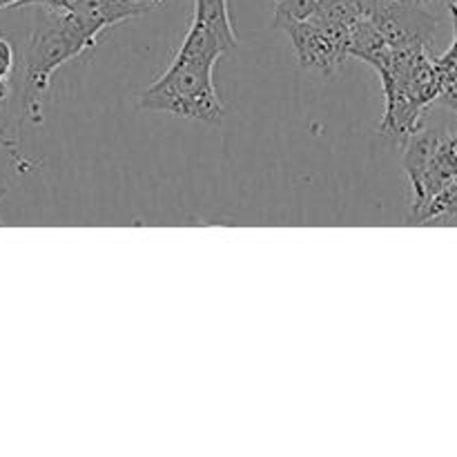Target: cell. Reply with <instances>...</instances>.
<instances>
[{
    "instance_id": "obj_1",
    "label": "cell",
    "mask_w": 457,
    "mask_h": 457,
    "mask_svg": "<svg viewBox=\"0 0 457 457\" xmlns=\"http://www.w3.org/2000/svg\"><path fill=\"white\" fill-rule=\"evenodd\" d=\"M351 56L369 62L382 79L386 101L382 132L409 141L422 129V119L431 103L442 96V79L431 56V45L422 40L388 45L378 27L360 16L351 31Z\"/></svg>"
},
{
    "instance_id": "obj_2",
    "label": "cell",
    "mask_w": 457,
    "mask_h": 457,
    "mask_svg": "<svg viewBox=\"0 0 457 457\" xmlns=\"http://www.w3.org/2000/svg\"><path fill=\"white\" fill-rule=\"evenodd\" d=\"M237 45L199 21L190 22L186 38L168 70L138 96L143 110L168 112L183 119L219 125L223 105L214 87V62Z\"/></svg>"
},
{
    "instance_id": "obj_3",
    "label": "cell",
    "mask_w": 457,
    "mask_h": 457,
    "mask_svg": "<svg viewBox=\"0 0 457 457\" xmlns=\"http://www.w3.org/2000/svg\"><path fill=\"white\" fill-rule=\"evenodd\" d=\"M34 31L25 54V94L22 105L34 123L43 119V98L58 67L92 49L103 34L92 21L70 9L38 4Z\"/></svg>"
},
{
    "instance_id": "obj_4",
    "label": "cell",
    "mask_w": 457,
    "mask_h": 457,
    "mask_svg": "<svg viewBox=\"0 0 457 457\" xmlns=\"http://www.w3.org/2000/svg\"><path fill=\"white\" fill-rule=\"evenodd\" d=\"M404 170L413 190L406 221L415 226L420 214L457 179V132L418 129L406 141Z\"/></svg>"
},
{
    "instance_id": "obj_5",
    "label": "cell",
    "mask_w": 457,
    "mask_h": 457,
    "mask_svg": "<svg viewBox=\"0 0 457 457\" xmlns=\"http://www.w3.org/2000/svg\"><path fill=\"white\" fill-rule=\"evenodd\" d=\"M277 27L290 36L295 54L303 67L330 74L351 56L353 27L348 25L308 18V21L277 22Z\"/></svg>"
},
{
    "instance_id": "obj_6",
    "label": "cell",
    "mask_w": 457,
    "mask_h": 457,
    "mask_svg": "<svg viewBox=\"0 0 457 457\" xmlns=\"http://www.w3.org/2000/svg\"><path fill=\"white\" fill-rule=\"evenodd\" d=\"M337 0H275V22L308 21Z\"/></svg>"
},
{
    "instance_id": "obj_7",
    "label": "cell",
    "mask_w": 457,
    "mask_h": 457,
    "mask_svg": "<svg viewBox=\"0 0 457 457\" xmlns=\"http://www.w3.org/2000/svg\"><path fill=\"white\" fill-rule=\"evenodd\" d=\"M451 18H453V45L449 47V52L442 54L440 58H436L437 71H440L442 79V92L449 85L457 83V12H449Z\"/></svg>"
},
{
    "instance_id": "obj_8",
    "label": "cell",
    "mask_w": 457,
    "mask_h": 457,
    "mask_svg": "<svg viewBox=\"0 0 457 457\" xmlns=\"http://www.w3.org/2000/svg\"><path fill=\"white\" fill-rule=\"evenodd\" d=\"M440 4L446 12H457V0H440Z\"/></svg>"
},
{
    "instance_id": "obj_9",
    "label": "cell",
    "mask_w": 457,
    "mask_h": 457,
    "mask_svg": "<svg viewBox=\"0 0 457 457\" xmlns=\"http://www.w3.org/2000/svg\"><path fill=\"white\" fill-rule=\"evenodd\" d=\"M138 3H145L150 4V7H159V4H163L165 0H138Z\"/></svg>"
},
{
    "instance_id": "obj_10",
    "label": "cell",
    "mask_w": 457,
    "mask_h": 457,
    "mask_svg": "<svg viewBox=\"0 0 457 457\" xmlns=\"http://www.w3.org/2000/svg\"><path fill=\"white\" fill-rule=\"evenodd\" d=\"M3 196H4V190L0 187V201H3ZM0 223H3V217H0Z\"/></svg>"
}]
</instances>
